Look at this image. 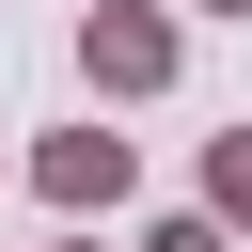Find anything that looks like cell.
<instances>
[{"label": "cell", "instance_id": "1", "mask_svg": "<svg viewBox=\"0 0 252 252\" xmlns=\"http://www.w3.org/2000/svg\"><path fill=\"white\" fill-rule=\"evenodd\" d=\"M79 79H94V94H158V79H173V16H158V0H94V16H79Z\"/></svg>", "mask_w": 252, "mask_h": 252}, {"label": "cell", "instance_id": "2", "mask_svg": "<svg viewBox=\"0 0 252 252\" xmlns=\"http://www.w3.org/2000/svg\"><path fill=\"white\" fill-rule=\"evenodd\" d=\"M32 189H47V205H110V189H126V142H110V126H47V142H32Z\"/></svg>", "mask_w": 252, "mask_h": 252}, {"label": "cell", "instance_id": "3", "mask_svg": "<svg viewBox=\"0 0 252 252\" xmlns=\"http://www.w3.org/2000/svg\"><path fill=\"white\" fill-rule=\"evenodd\" d=\"M205 205H220V220H252V126H220V158H205Z\"/></svg>", "mask_w": 252, "mask_h": 252}, {"label": "cell", "instance_id": "4", "mask_svg": "<svg viewBox=\"0 0 252 252\" xmlns=\"http://www.w3.org/2000/svg\"><path fill=\"white\" fill-rule=\"evenodd\" d=\"M142 252H236V236H220V220H158Z\"/></svg>", "mask_w": 252, "mask_h": 252}, {"label": "cell", "instance_id": "5", "mask_svg": "<svg viewBox=\"0 0 252 252\" xmlns=\"http://www.w3.org/2000/svg\"><path fill=\"white\" fill-rule=\"evenodd\" d=\"M205 16H252V0H205Z\"/></svg>", "mask_w": 252, "mask_h": 252}]
</instances>
